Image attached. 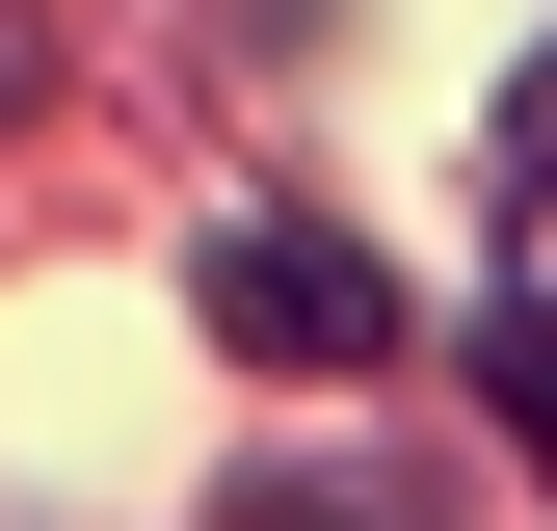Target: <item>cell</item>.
I'll return each instance as SVG.
<instances>
[{"instance_id":"cell-1","label":"cell","mask_w":557,"mask_h":531,"mask_svg":"<svg viewBox=\"0 0 557 531\" xmlns=\"http://www.w3.org/2000/svg\"><path fill=\"white\" fill-rule=\"evenodd\" d=\"M186 319H213L239 372H372L398 346V266L345 213H213V239H186Z\"/></svg>"},{"instance_id":"cell-2","label":"cell","mask_w":557,"mask_h":531,"mask_svg":"<svg viewBox=\"0 0 557 531\" xmlns=\"http://www.w3.org/2000/svg\"><path fill=\"white\" fill-rule=\"evenodd\" d=\"M239 531H451L425 479H372V452H345V479H239Z\"/></svg>"},{"instance_id":"cell-3","label":"cell","mask_w":557,"mask_h":531,"mask_svg":"<svg viewBox=\"0 0 557 531\" xmlns=\"http://www.w3.org/2000/svg\"><path fill=\"white\" fill-rule=\"evenodd\" d=\"M505 213H557V53L505 81Z\"/></svg>"},{"instance_id":"cell-4","label":"cell","mask_w":557,"mask_h":531,"mask_svg":"<svg viewBox=\"0 0 557 531\" xmlns=\"http://www.w3.org/2000/svg\"><path fill=\"white\" fill-rule=\"evenodd\" d=\"M27 81H53V0H0V107H27Z\"/></svg>"}]
</instances>
